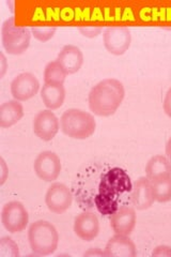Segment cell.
<instances>
[{
  "label": "cell",
  "instance_id": "6da1fadb",
  "mask_svg": "<svg viewBox=\"0 0 171 257\" xmlns=\"http://www.w3.org/2000/svg\"><path fill=\"white\" fill-rule=\"evenodd\" d=\"M124 86L116 78H106L89 92V107L94 115L109 117L118 110L124 99Z\"/></svg>",
  "mask_w": 171,
  "mask_h": 257
},
{
  "label": "cell",
  "instance_id": "7a4b0ae2",
  "mask_svg": "<svg viewBox=\"0 0 171 257\" xmlns=\"http://www.w3.org/2000/svg\"><path fill=\"white\" fill-rule=\"evenodd\" d=\"M60 128L67 136L74 140H87L94 134L96 121L90 112L71 108L62 114Z\"/></svg>",
  "mask_w": 171,
  "mask_h": 257
},
{
  "label": "cell",
  "instance_id": "3957f363",
  "mask_svg": "<svg viewBox=\"0 0 171 257\" xmlns=\"http://www.w3.org/2000/svg\"><path fill=\"white\" fill-rule=\"evenodd\" d=\"M28 240L32 252L40 256H47L54 254L58 247L59 234L52 223L39 220L30 225Z\"/></svg>",
  "mask_w": 171,
  "mask_h": 257
},
{
  "label": "cell",
  "instance_id": "277c9868",
  "mask_svg": "<svg viewBox=\"0 0 171 257\" xmlns=\"http://www.w3.org/2000/svg\"><path fill=\"white\" fill-rule=\"evenodd\" d=\"M31 29L16 26L13 16L5 21L2 28V40L6 52L10 55L25 53L30 45Z\"/></svg>",
  "mask_w": 171,
  "mask_h": 257
},
{
  "label": "cell",
  "instance_id": "5b68a950",
  "mask_svg": "<svg viewBox=\"0 0 171 257\" xmlns=\"http://www.w3.org/2000/svg\"><path fill=\"white\" fill-rule=\"evenodd\" d=\"M132 189L133 184L127 173L120 167H115L102 177L99 186V194L112 199H118L120 194L131 191Z\"/></svg>",
  "mask_w": 171,
  "mask_h": 257
},
{
  "label": "cell",
  "instance_id": "8992f818",
  "mask_svg": "<svg viewBox=\"0 0 171 257\" xmlns=\"http://www.w3.org/2000/svg\"><path fill=\"white\" fill-rule=\"evenodd\" d=\"M2 222L6 230L11 234L25 230L29 223V214L26 207L18 200L7 203L2 211Z\"/></svg>",
  "mask_w": 171,
  "mask_h": 257
},
{
  "label": "cell",
  "instance_id": "52a82bcc",
  "mask_svg": "<svg viewBox=\"0 0 171 257\" xmlns=\"http://www.w3.org/2000/svg\"><path fill=\"white\" fill-rule=\"evenodd\" d=\"M60 158L53 151H43L37 157L34 163L36 175L45 182L55 181L61 173Z\"/></svg>",
  "mask_w": 171,
  "mask_h": 257
},
{
  "label": "cell",
  "instance_id": "ba28073f",
  "mask_svg": "<svg viewBox=\"0 0 171 257\" xmlns=\"http://www.w3.org/2000/svg\"><path fill=\"white\" fill-rule=\"evenodd\" d=\"M104 46L110 54L123 55L131 46L132 35L126 27H108L103 34Z\"/></svg>",
  "mask_w": 171,
  "mask_h": 257
},
{
  "label": "cell",
  "instance_id": "9c48e42d",
  "mask_svg": "<svg viewBox=\"0 0 171 257\" xmlns=\"http://www.w3.org/2000/svg\"><path fill=\"white\" fill-rule=\"evenodd\" d=\"M73 196L66 184L56 182L48 188L45 195V204L48 210L56 214L66 212L72 206Z\"/></svg>",
  "mask_w": 171,
  "mask_h": 257
},
{
  "label": "cell",
  "instance_id": "30bf717a",
  "mask_svg": "<svg viewBox=\"0 0 171 257\" xmlns=\"http://www.w3.org/2000/svg\"><path fill=\"white\" fill-rule=\"evenodd\" d=\"M34 132L40 140L44 142L52 141L60 128L59 119L51 109L39 111L34 119Z\"/></svg>",
  "mask_w": 171,
  "mask_h": 257
},
{
  "label": "cell",
  "instance_id": "8fae6325",
  "mask_svg": "<svg viewBox=\"0 0 171 257\" xmlns=\"http://www.w3.org/2000/svg\"><path fill=\"white\" fill-rule=\"evenodd\" d=\"M40 89L39 79L31 73H22L11 83V93L14 100L27 101L38 93Z\"/></svg>",
  "mask_w": 171,
  "mask_h": 257
},
{
  "label": "cell",
  "instance_id": "7c38bea8",
  "mask_svg": "<svg viewBox=\"0 0 171 257\" xmlns=\"http://www.w3.org/2000/svg\"><path fill=\"white\" fill-rule=\"evenodd\" d=\"M136 222L135 208L131 206L119 207L118 210L110 215V226L115 234L129 236L136 226Z\"/></svg>",
  "mask_w": 171,
  "mask_h": 257
},
{
  "label": "cell",
  "instance_id": "4fadbf2b",
  "mask_svg": "<svg viewBox=\"0 0 171 257\" xmlns=\"http://www.w3.org/2000/svg\"><path fill=\"white\" fill-rule=\"evenodd\" d=\"M75 235L84 241L94 240L100 232V222L93 212H80L74 220Z\"/></svg>",
  "mask_w": 171,
  "mask_h": 257
},
{
  "label": "cell",
  "instance_id": "5bb4252c",
  "mask_svg": "<svg viewBox=\"0 0 171 257\" xmlns=\"http://www.w3.org/2000/svg\"><path fill=\"white\" fill-rule=\"evenodd\" d=\"M132 202L137 210H146L155 202L151 188V182L146 177H140L133 183Z\"/></svg>",
  "mask_w": 171,
  "mask_h": 257
},
{
  "label": "cell",
  "instance_id": "9a60e30c",
  "mask_svg": "<svg viewBox=\"0 0 171 257\" xmlns=\"http://www.w3.org/2000/svg\"><path fill=\"white\" fill-rule=\"evenodd\" d=\"M106 256L112 257H134L137 255L136 245L126 235L116 234L109 239L105 247Z\"/></svg>",
  "mask_w": 171,
  "mask_h": 257
},
{
  "label": "cell",
  "instance_id": "2e32d148",
  "mask_svg": "<svg viewBox=\"0 0 171 257\" xmlns=\"http://www.w3.org/2000/svg\"><path fill=\"white\" fill-rule=\"evenodd\" d=\"M57 60L69 74L78 72L84 63V54L79 47L75 45H66L58 54Z\"/></svg>",
  "mask_w": 171,
  "mask_h": 257
},
{
  "label": "cell",
  "instance_id": "e0dca14e",
  "mask_svg": "<svg viewBox=\"0 0 171 257\" xmlns=\"http://www.w3.org/2000/svg\"><path fill=\"white\" fill-rule=\"evenodd\" d=\"M41 99L48 109L54 110L59 108L66 99V88L63 84H44L41 89Z\"/></svg>",
  "mask_w": 171,
  "mask_h": 257
},
{
  "label": "cell",
  "instance_id": "ac0fdd59",
  "mask_svg": "<svg viewBox=\"0 0 171 257\" xmlns=\"http://www.w3.org/2000/svg\"><path fill=\"white\" fill-rule=\"evenodd\" d=\"M24 116V107L18 100H10L0 106V126L10 127L18 123Z\"/></svg>",
  "mask_w": 171,
  "mask_h": 257
},
{
  "label": "cell",
  "instance_id": "d6986e66",
  "mask_svg": "<svg viewBox=\"0 0 171 257\" xmlns=\"http://www.w3.org/2000/svg\"><path fill=\"white\" fill-rule=\"evenodd\" d=\"M145 175L149 180L162 176L171 175V161L166 157L157 155L152 157L145 165Z\"/></svg>",
  "mask_w": 171,
  "mask_h": 257
},
{
  "label": "cell",
  "instance_id": "ffe728a7",
  "mask_svg": "<svg viewBox=\"0 0 171 257\" xmlns=\"http://www.w3.org/2000/svg\"><path fill=\"white\" fill-rule=\"evenodd\" d=\"M153 196L157 203H168L171 200V175L150 180Z\"/></svg>",
  "mask_w": 171,
  "mask_h": 257
},
{
  "label": "cell",
  "instance_id": "44dd1931",
  "mask_svg": "<svg viewBox=\"0 0 171 257\" xmlns=\"http://www.w3.org/2000/svg\"><path fill=\"white\" fill-rule=\"evenodd\" d=\"M67 76L68 73L64 71L58 60L48 62L44 69V84H63Z\"/></svg>",
  "mask_w": 171,
  "mask_h": 257
},
{
  "label": "cell",
  "instance_id": "7402d4cb",
  "mask_svg": "<svg viewBox=\"0 0 171 257\" xmlns=\"http://www.w3.org/2000/svg\"><path fill=\"white\" fill-rule=\"evenodd\" d=\"M94 203L99 212L104 215H111L112 213H115L119 208L118 199L105 197L102 196L101 194H97L94 197Z\"/></svg>",
  "mask_w": 171,
  "mask_h": 257
},
{
  "label": "cell",
  "instance_id": "603a6c76",
  "mask_svg": "<svg viewBox=\"0 0 171 257\" xmlns=\"http://www.w3.org/2000/svg\"><path fill=\"white\" fill-rule=\"evenodd\" d=\"M19 246L10 237H4L0 240V257H19Z\"/></svg>",
  "mask_w": 171,
  "mask_h": 257
},
{
  "label": "cell",
  "instance_id": "cb8c5ba5",
  "mask_svg": "<svg viewBox=\"0 0 171 257\" xmlns=\"http://www.w3.org/2000/svg\"><path fill=\"white\" fill-rule=\"evenodd\" d=\"M57 28L54 26H35L31 28V34L38 41L47 42L54 38Z\"/></svg>",
  "mask_w": 171,
  "mask_h": 257
},
{
  "label": "cell",
  "instance_id": "d4e9b609",
  "mask_svg": "<svg viewBox=\"0 0 171 257\" xmlns=\"http://www.w3.org/2000/svg\"><path fill=\"white\" fill-rule=\"evenodd\" d=\"M79 31L81 32V35L87 38H95L99 35H101L103 29L102 27H97V26H84L79 28Z\"/></svg>",
  "mask_w": 171,
  "mask_h": 257
},
{
  "label": "cell",
  "instance_id": "484cf974",
  "mask_svg": "<svg viewBox=\"0 0 171 257\" xmlns=\"http://www.w3.org/2000/svg\"><path fill=\"white\" fill-rule=\"evenodd\" d=\"M153 256H171V247L167 245H159L154 248Z\"/></svg>",
  "mask_w": 171,
  "mask_h": 257
},
{
  "label": "cell",
  "instance_id": "4316f807",
  "mask_svg": "<svg viewBox=\"0 0 171 257\" xmlns=\"http://www.w3.org/2000/svg\"><path fill=\"white\" fill-rule=\"evenodd\" d=\"M162 107H164V111L166 112V115L171 118V87L166 92L164 103H162Z\"/></svg>",
  "mask_w": 171,
  "mask_h": 257
},
{
  "label": "cell",
  "instance_id": "83f0119b",
  "mask_svg": "<svg viewBox=\"0 0 171 257\" xmlns=\"http://www.w3.org/2000/svg\"><path fill=\"white\" fill-rule=\"evenodd\" d=\"M85 256H106L105 251H101L100 248L94 247V248H90V250L85 252L84 254Z\"/></svg>",
  "mask_w": 171,
  "mask_h": 257
},
{
  "label": "cell",
  "instance_id": "f1b7e54d",
  "mask_svg": "<svg viewBox=\"0 0 171 257\" xmlns=\"http://www.w3.org/2000/svg\"><path fill=\"white\" fill-rule=\"evenodd\" d=\"M0 57H2V73H0V76L3 77L6 73V70H7V60H6V57L3 53H2V55H0Z\"/></svg>",
  "mask_w": 171,
  "mask_h": 257
},
{
  "label": "cell",
  "instance_id": "f546056e",
  "mask_svg": "<svg viewBox=\"0 0 171 257\" xmlns=\"http://www.w3.org/2000/svg\"><path fill=\"white\" fill-rule=\"evenodd\" d=\"M166 157L171 161V138L166 144Z\"/></svg>",
  "mask_w": 171,
  "mask_h": 257
},
{
  "label": "cell",
  "instance_id": "4dcf8cb0",
  "mask_svg": "<svg viewBox=\"0 0 171 257\" xmlns=\"http://www.w3.org/2000/svg\"><path fill=\"white\" fill-rule=\"evenodd\" d=\"M2 165H3V167H4V176H3V178H2V184H4L5 183V181H6V174H7V172H6V164H5V161L4 160H2Z\"/></svg>",
  "mask_w": 171,
  "mask_h": 257
}]
</instances>
